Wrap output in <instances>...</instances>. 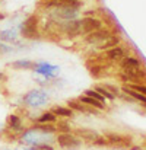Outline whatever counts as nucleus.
Segmentation results:
<instances>
[{"label":"nucleus","instance_id":"7","mask_svg":"<svg viewBox=\"0 0 146 150\" xmlns=\"http://www.w3.org/2000/svg\"><path fill=\"white\" fill-rule=\"evenodd\" d=\"M75 134H76L79 139L86 140V142H95L98 137H99V134H98L97 131H94V130H91V128H76V130H75Z\"/></svg>","mask_w":146,"mask_h":150},{"label":"nucleus","instance_id":"8","mask_svg":"<svg viewBox=\"0 0 146 150\" xmlns=\"http://www.w3.org/2000/svg\"><path fill=\"white\" fill-rule=\"evenodd\" d=\"M57 16L66 21H73L78 16V9H72V7H66V6H60L57 4Z\"/></svg>","mask_w":146,"mask_h":150},{"label":"nucleus","instance_id":"29","mask_svg":"<svg viewBox=\"0 0 146 150\" xmlns=\"http://www.w3.org/2000/svg\"><path fill=\"white\" fill-rule=\"evenodd\" d=\"M37 150H54V149L50 144H47V143H41V144L37 146Z\"/></svg>","mask_w":146,"mask_h":150},{"label":"nucleus","instance_id":"12","mask_svg":"<svg viewBox=\"0 0 146 150\" xmlns=\"http://www.w3.org/2000/svg\"><path fill=\"white\" fill-rule=\"evenodd\" d=\"M120 44V38L117 37V35H110L108 38H105L104 41H101L99 44H98V48L99 50H110V48H114V47H117Z\"/></svg>","mask_w":146,"mask_h":150},{"label":"nucleus","instance_id":"19","mask_svg":"<svg viewBox=\"0 0 146 150\" xmlns=\"http://www.w3.org/2000/svg\"><path fill=\"white\" fill-rule=\"evenodd\" d=\"M51 112L57 117H73V109L64 108V106H54L51 109Z\"/></svg>","mask_w":146,"mask_h":150},{"label":"nucleus","instance_id":"30","mask_svg":"<svg viewBox=\"0 0 146 150\" xmlns=\"http://www.w3.org/2000/svg\"><path fill=\"white\" fill-rule=\"evenodd\" d=\"M16 150H37L35 147H31V146H19Z\"/></svg>","mask_w":146,"mask_h":150},{"label":"nucleus","instance_id":"24","mask_svg":"<svg viewBox=\"0 0 146 150\" xmlns=\"http://www.w3.org/2000/svg\"><path fill=\"white\" fill-rule=\"evenodd\" d=\"M95 91H97L98 93H101V95H102V96H104L105 99L113 100L114 98H115V96H114V95H113L111 92H108V91H107V89H105L104 86H97V88H95Z\"/></svg>","mask_w":146,"mask_h":150},{"label":"nucleus","instance_id":"33","mask_svg":"<svg viewBox=\"0 0 146 150\" xmlns=\"http://www.w3.org/2000/svg\"><path fill=\"white\" fill-rule=\"evenodd\" d=\"M1 150H7V149H1Z\"/></svg>","mask_w":146,"mask_h":150},{"label":"nucleus","instance_id":"11","mask_svg":"<svg viewBox=\"0 0 146 150\" xmlns=\"http://www.w3.org/2000/svg\"><path fill=\"white\" fill-rule=\"evenodd\" d=\"M64 32L70 37H75V35H79L82 32V28H80V22L78 21H67L63 26Z\"/></svg>","mask_w":146,"mask_h":150},{"label":"nucleus","instance_id":"2","mask_svg":"<svg viewBox=\"0 0 146 150\" xmlns=\"http://www.w3.org/2000/svg\"><path fill=\"white\" fill-rule=\"evenodd\" d=\"M37 23H38V21H37L35 16L26 18V21L24 22L22 29H21L22 37H24V38H28V40H35V38H38V28H37Z\"/></svg>","mask_w":146,"mask_h":150},{"label":"nucleus","instance_id":"32","mask_svg":"<svg viewBox=\"0 0 146 150\" xmlns=\"http://www.w3.org/2000/svg\"><path fill=\"white\" fill-rule=\"evenodd\" d=\"M3 19H4V15H3V13H0V21H3Z\"/></svg>","mask_w":146,"mask_h":150},{"label":"nucleus","instance_id":"22","mask_svg":"<svg viewBox=\"0 0 146 150\" xmlns=\"http://www.w3.org/2000/svg\"><path fill=\"white\" fill-rule=\"evenodd\" d=\"M56 118H57V115H54L51 111H48V112L41 114V117H38V122H41V124H53L56 121Z\"/></svg>","mask_w":146,"mask_h":150},{"label":"nucleus","instance_id":"28","mask_svg":"<svg viewBox=\"0 0 146 150\" xmlns=\"http://www.w3.org/2000/svg\"><path fill=\"white\" fill-rule=\"evenodd\" d=\"M104 88H105L108 92H111L114 96H120V89H118L117 86H113V85H105Z\"/></svg>","mask_w":146,"mask_h":150},{"label":"nucleus","instance_id":"14","mask_svg":"<svg viewBox=\"0 0 146 150\" xmlns=\"http://www.w3.org/2000/svg\"><path fill=\"white\" fill-rule=\"evenodd\" d=\"M6 122H7V127H9L10 130H13V131H19V130L22 128V121H21V118H19L18 115H15V114H10V115L7 117Z\"/></svg>","mask_w":146,"mask_h":150},{"label":"nucleus","instance_id":"27","mask_svg":"<svg viewBox=\"0 0 146 150\" xmlns=\"http://www.w3.org/2000/svg\"><path fill=\"white\" fill-rule=\"evenodd\" d=\"M56 128H57V130H60V131H63V133H70V125H69L67 122H64V121L58 122Z\"/></svg>","mask_w":146,"mask_h":150},{"label":"nucleus","instance_id":"9","mask_svg":"<svg viewBox=\"0 0 146 150\" xmlns=\"http://www.w3.org/2000/svg\"><path fill=\"white\" fill-rule=\"evenodd\" d=\"M35 71L40 73V74H44L46 77H53L58 71V67L57 66H51L48 63H41V64L35 66Z\"/></svg>","mask_w":146,"mask_h":150},{"label":"nucleus","instance_id":"26","mask_svg":"<svg viewBox=\"0 0 146 150\" xmlns=\"http://www.w3.org/2000/svg\"><path fill=\"white\" fill-rule=\"evenodd\" d=\"M129 88L135 89L136 92H139V93H142V95H145L146 96V86L145 85H140V83H130Z\"/></svg>","mask_w":146,"mask_h":150},{"label":"nucleus","instance_id":"18","mask_svg":"<svg viewBox=\"0 0 146 150\" xmlns=\"http://www.w3.org/2000/svg\"><path fill=\"white\" fill-rule=\"evenodd\" d=\"M31 128H34V130H37L40 133H44V134H53L57 130L53 124H41V122L37 124V125H34V127H31Z\"/></svg>","mask_w":146,"mask_h":150},{"label":"nucleus","instance_id":"21","mask_svg":"<svg viewBox=\"0 0 146 150\" xmlns=\"http://www.w3.org/2000/svg\"><path fill=\"white\" fill-rule=\"evenodd\" d=\"M18 37V34L12 29H7V31H0V40L1 41H6V42H12L15 41Z\"/></svg>","mask_w":146,"mask_h":150},{"label":"nucleus","instance_id":"10","mask_svg":"<svg viewBox=\"0 0 146 150\" xmlns=\"http://www.w3.org/2000/svg\"><path fill=\"white\" fill-rule=\"evenodd\" d=\"M124 57H126V50L123 47H120V45L107 50V58L110 61H121Z\"/></svg>","mask_w":146,"mask_h":150},{"label":"nucleus","instance_id":"3","mask_svg":"<svg viewBox=\"0 0 146 150\" xmlns=\"http://www.w3.org/2000/svg\"><path fill=\"white\" fill-rule=\"evenodd\" d=\"M56 142L58 143L60 147L69 149V150H75L80 146V140L76 136H73L72 133H61V134H58Z\"/></svg>","mask_w":146,"mask_h":150},{"label":"nucleus","instance_id":"6","mask_svg":"<svg viewBox=\"0 0 146 150\" xmlns=\"http://www.w3.org/2000/svg\"><path fill=\"white\" fill-rule=\"evenodd\" d=\"M111 34H110V31H107V29H98V31H94V32H89V34H86V42H89V44H99L101 41H104L105 38H108Z\"/></svg>","mask_w":146,"mask_h":150},{"label":"nucleus","instance_id":"4","mask_svg":"<svg viewBox=\"0 0 146 150\" xmlns=\"http://www.w3.org/2000/svg\"><path fill=\"white\" fill-rule=\"evenodd\" d=\"M50 134H44V133H40L37 130H28L22 134V142L28 146H38L41 143H44V140L48 137Z\"/></svg>","mask_w":146,"mask_h":150},{"label":"nucleus","instance_id":"17","mask_svg":"<svg viewBox=\"0 0 146 150\" xmlns=\"http://www.w3.org/2000/svg\"><path fill=\"white\" fill-rule=\"evenodd\" d=\"M12 67L13 69H18V70H28V69H32L35 67V64L29 60H18V61H13L12 63Z\"/></svg>","mask_w":146,"mask_h":150},{"label":"nucleus","instance_id":"23","mask_svg":"<svg viewBox=\"0 0 146 150\" xmlns=\"http://www.w3.org/2000/svg\"><path fill=\"white\" fill-rule=\"evenodd\" d=\"M85 95L86 96H91V98H94V99L99 100V102H102V103H105V98L101 95V93H98L95 89H88L86 92H85Z\"/></svg>","mask_w":146,"mask_h":150},{"label":"nucleus","instance_id":"31","mask_svg":"<svg viewBox=\"0 0 146 150\" xmlns=\"http://www.w3.org/2000/svg\"><path fill=\"white\" fill-rule=\"evenodd\" d=\"M3 79H4V74H3V73L0 71V80H3Z\"/></svg>","mask_w":146,"mask_h":150},{"label":"nucleus","instance_id":"13","mask_svg":"<svg viewBox=\"0 0 146 150\" xmlns=\"http://www.w3.org/2000/svg\"><path fill=\"white\" fill-rule=\"evenodd\" d=\"M120 63H121V69H123V70H124V69H136V67H142L140 60L136 58V57H130V55H126Z\"/></svg>","mask_w":146,"mask_h":150},{"label":"nucleus","instance_id":"25","mask_svg":"<svg viewBox=\"0 0 146 150\" xmlns=\"http://www.w3.org/2000/svg\"><path fill=\"white\" fill-rule=\"evenodd\" d=\"M107 140H108L110 143H113V144H123V143H124L123 137H121V136H117V134H108V136H107Z\"/></svg>","mask_w":146,"mask_h":150},{"label":"nucleus","instance_id":"20","mask_svg":"<svg viewBox=\"0 0 146 150\" xmlns=\"http://www.w3.org/2000/svg\"><path fill=\"white\" fill-rule=\"evenodd\" d=\"M67 105H69L70 109H75V111H79V112H91V109H88L86 105L82 103L80 100H79V102H78V100H69Z\"/></svg>","mask_w":146,"mask_h":150},{"label":"nucleus","instance_id":"5","mask_svg":"<svg viewBox=\"0 0 146 150\" xmlns=\"http://www.w3.org/2000/svg\"><path fill=\"white\" fill-rule=\"evenodd\" d=\"M80 28H82V32L83 34H89V32H94L102 28V22L97 19V18H91V16H86L82 22H80Z\"/></svg>","mask_w":146,"mask_h":150},{"label":"nucleus","instance_id":"16","mask_svg":"<svg viewBox=\"0 0 146 150\" xmlns=\"http://www.w3.org/2000/svg\"><path fill=\"white\" fill-rule=\"evenodd\" d=\"M79 100H80L82 103H85L86 106H94V108H97V109H104V106H105L102 102L94 99V98H91V96H86V95H85V96H80Z\"/></svg>","mask_w":146,"mask_h":150},{"label":"nucleus","instance_id":"15","mask_svg":"<svg viewBox=\"0 0 146 150\" xmlns=\"http://www.w3.org/2000/svg\"><path fill=\"white\" fill-rule=\"evenodd\" d=\"M126 95H129L132 99L135 100H139V102H142V103H145L146 105V96L145 95H142V93H139V92H136L135 89H132V88H129V86H124L123 89H121Z\"/></svg>","mask_w":146,"mask_h":150},{"label":"nucleus","instance_id":"1","mask_svg":"<svg viewBox=\"0 0 146 150\" xmlns=\"http://www.w3.org/2000/svg\"><path fill=\"white\" fill-rule=\"evenodd\" d=\"M48 100V96L46 92L40 91V89H34L31 92H28L25 96H24V103L31 106V108H40L43 105H46Z\"/></svg>","mask_w":146,"mask_h":150}]
</instances>
